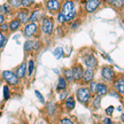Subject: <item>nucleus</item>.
<instances>
[{"label": "nucleus", "instance_id": "f257e3e1", "mask_svg": "<svg viewBox=\"0 0 124 124\" xmlns=\"http://www.w3.org/2000/svg\"><path fill=\"white\" fill-rule=\"evenodd\" d=\"M61 13L65 16L66 21H71L75 14V8L74 3L70 1L66 2L63 6Z\"/></svg>", "mask_w": 124, "mask_h": 124}, {"label": "nucleus", "instance_id": "f03ea898", "mask_svg": "<svg viewBox=\"0 0 124 124\" xmlns=\"http://www.w3.org/2000/svg\"><path fill=\"white\" fill-rule=\"evenodd\" d=\"M3 76L5 80L12 85H15L18 83V78H17V76L16 75H14L13 72H11L9 70L3 71Z\"/></svg>", "mask_w": 124, "mask_h": 124}, {"label": "nucleus", "instance_id": "7ed1b4c3", "mask_svg": "<svg viewBox=\"0 0 124 124\" xmlns=\"http://www.w3.org/2000/svg\"><path fill=\"white\" fill-rule=\"evenodd\" d=\"M77 97L80 102L86 103V102H88L89 97H90V91L87 88L79 89L77 92Z\"/></svg>", "mask_w": 124, "mask_h": 124}, {"label": "nucleus", "instance_id": "20e7f679", "mask_svg": "<svg viewBox=\"0 0 124 124\" xmlns=\"http://www.w3.org/2000/svg\"><path fill=\"white\" fill-rule=\"evenodd\" d=\"M102 75L103 77L106 79L107 80H113V76H114V73H113V70L111 67L106 66L104 68H103L102 70Z\"/></svg>", "mask_w": 124, "mask_h": 124}, {"label": "nucleus", "instance_id": "39448f33", "mask_svg": "<svg viewBox=\"0 0 124 124\" xmlns=\"http://www.w3.org/2000/svg\"><path fill=\"white\" fill-rule=\"evenodd\" d=\"M42 31L46 34H51L53 31V23L49 19H44L42 23Z\"/></svg>", "mask_w": 124, "mask_h": 124}, {"label": "nucleus", "instance_id": "423d86ee", "mask_svg": "<svg viewBox=\"0 0 124 124\" xmlns=\"http://www.w3.org/2000/svg\"><path fill=\"white\" fill-rule=\"evenodd\" d=\"M99 5V2L97 1V0H89L86 3L85 8L88 12H93L97 8Z\"/></svg>", "mask_w": 124, "mask_h": 124}, {"label": "nucleus", "instance_id": "0eeeda50", "mask_svg": "<svg viewBox=\"0 0 124 124\" xmlns=\"http://www.w3.org/2000/svg\"><path fill=\"white\" fill-rule=\"evenodd\" d=\"M36 30H37V25L35 23H30L25 27V31H25L26 36L30 37V36L33 35L34 32L36 31Z\"/></svg>", "mask_w": 124, "mask_h": 124}, {"label": "nucleus", "instance_id": "6e6552de", "mask_svg": "<svg viewBox=\"0 0 124 124\" xmlns=\"http://www.w3.org/2000/svg\"><path fill=\"white\" fill-rule=\"evenodd\" d=\"M85 64L88 67H95L97 65V61L93 55H89L85 58Z\"/></svg>", "mask_w": 124, "mask_h": 124}, {"label": "nucleus", "instance_id": "1a4fd4ad", "mask_svg": "<svg viewBox=\"0 0 124 124\" xmlns=\"http://www.w3.org/2000/svg\"><path fill=\"white\" fill-rule=\"evenodd\" d=\"M73 73H74V77L75 79H81L82 76L84 75V71H83V69H82L81 66H76L74 68L73 70Z\"/></svg>", "mask_w": 124, "mask_h": 124}, {"label": "nucleus", "instance_id": "9d476101", "mask_svg": "<svg viewBox=\"0 0 124 124\" xmlns=\"http://www.w3.org/2000/svg\"><path fill=\"white\" fill-rule=\"evenodd\" d=\"M26 70H27V65L25 62H23L17 70V76L19 78H23L26 74Z\"/></svg>", "mask_w": 124, "mask_h": 124}, {"label": "nucleus", "instance_id": "9b49d317", "mask_svg": "<svg viewBox=\"0 0 124 124\" xmlns=\"http://www.w3.org/2000/svg\"><path fill=\"white\" fill-rule=\"evenodd\" d=\"M47 8L50 10H52V11H55V10L59 9V8H60V3L58 1H55V0H51V1H49L47 3Z\"/></svg>", "mask_w": 124, "mask_h": 124}, {"label": "nucleus", "instance_id": "f8f14e48", "mask_svg": "<svg viewBox=\"0 0 124 124\" xmlns=\"http://www.w3.org/2000/svg\"><path fill=\"white\" fill-rule=\"evenodd\" d=\"M97 93L99 96H102L107 93V87L103 84H98L97 85Z\"/></svg>", "mask_w": 124, "mask_h": 124}, {"label": "nucleus", "instance_id": "ddd939ff", "mask_svg": "<svg viewBox=\"0 0 124 124\" xmlns=\"http://www.w3.org/2000/svg\"><path fill=\"white\" fill-rule=\"evenodd\" d=\"M93 77V70L91 69H89L87 70L85 73H84V75H83V78L85 79V81L88 82V81H90Z\"/></svg>", "mask_w": 124, "mask_h": 124}, {"label": "nucleus", "instance_id": "4468645a", "mask_svg": "<svg viewBox=\"0 0 124 124\" xmlns=\"http://www.w3.org/2000/svg\"><path fill=\"white\" fill-rule=\"evenodd\" d=\"M53 55L56 59H61V58L64 55V51L61 47H57L55 49V51H53Z\"/></svg>", "mask_w": 124, "mask_h": 124}, {"label": "nucleus", "instance_id": "2eb2a0df", "mask_svg": "<svg viewBox=\"0 0 124 124\" xmlns=\"http://www.w3.org/2000/svg\"><path fill=\"white\" fill-rule=\"evenodd\" d=\"M115 86L117 89L121 93H124V81L123 79H119L115 83Z\"/></svg>", "mask_w": 124, "mask_h": 124}, {"label": "nucleus", "instance_id": "dca6fc26", "mask_svg": "<svg viewBox=\"0 0 124 124\" xmlns=\"http://www.w3.org/2000/svg\"><path fill=\"white\" fill-rule=\"evenodd\" d=\"M17 17L22 23H26L27 21V18H28V15H27V13H24V12H20V13H18Z\"/></svg>", "mask_w": 124, "mask_h": 124}, {"label": "nucleus", "instance_id": "f3484780", "mask_svg": "<svg viewBox=\"0 0 124 124\" xmlns=\"http://www.w3.org/2000/svg\"><path fill=\"white\" fill-rule=\"evenodd\" d=\"M75 105V100H74L73 98L72 97L68 98L67 100H66V107L68 108H70V109L74 108Z\"/></svg>", "mask_w": 124, "mask_h": 124}, {"label": "nucleus", "instance_id": "a211bd4d", "mask_svg": "<svg viewBox=\"0 0 124 124\" xmlns=\"http://www.w3.org/2000/svg\"><path fill=\"white\" fill-rule=\"evenodd\" d=\"M20 26V22L18 20H13V22H11L10 23V29L12 31H15L16 29H17Z\"/></svg>", "mask_w": 124, "mask_h": 124}, {"label": "nucleus", "instance_id": "6ab92c4d", "mask_svg": "<svg viewBox=\"0 0 124 124\" xmlns=\"http://www.w3.org/2000/svg\"><path fill=\"white\" fill-rule=\"evenodd\" d=\"M65 76H66V78L69 81H72L74 79H75L73 70H66L65 71Z\"/></svg>", "mask_w": 124, "mask_h": 124}, {"label": "nucleus", "instance_id": "aec40b11", "mask_svg": "<svg viewBox=\"0 0 124 124\" xmlns=\"http://www.w3.org/2000/svg\"><path fill=\"white\" fill-rule=\"evenodd\" d=\"M33 47V42L31 41H26L25 44H24V50L26 51H29L32 49Z\"/></svg>", "mask_w": 124, "mask_h": 124}, {"label": "nucleus", "instance_id": "412c9836", "mask_svg": "<svg viewBox=\"0 0 124 124\" xmlns=\"http://www.w3.org/2000/svg\"><path fill=\"white\" fill-rule=\"evenodd\" d=\"M66 86V83L64 78H60L59 79V83H58V89H64Z\"/></svg>", "mask_w": 124, "mask_h": 124}, {"label": "nucleus", "instance_id": "4be33fe9", "mask_svg": "<svg viewBox=\"0 0 124 124\" xmlns=\"http://www.w3.org/2000/svg\"><path fill=\"white\" fill-rule=\"evenodd\" d=\"M47 109H48V113H49V114H51V115L54 114L55 110V108L54 103H49V104H48V106H47Z\"/></svg>", "mask_w": 124, "mask_h": 124}, {"label": "nucleus", "instance_id": "5701e85b", "mask_svg": "<svg viewBox=\"0 0 124 124\" xmlns=\"http://www.w3.org/2000/svg\"><path fill=\"white\" fill-rule=\"evenodd\" d=\"M3 97L5 99H8L10 97V91L8 86H4L3 87Z\"/></svg>", "mask_w": 124, "mask_h": 124}, {"label": "nucleus", "instance_id": "b1692460", "mask_svg": "<svg viewBox=\"0 0 124 124\" xmlns=\"http://www.w3.org/2000/svg\"><path fill=\"white\" fill-rule=\"evenodd\" d=\"M39 17V11H35L33 12V13L31 14V17H30V21L33 22V21H36Z\"/></svg>", "mask_w": 124, "mask_h": 124}, {"label": "nucleus", "instance_id": "393cba45", "mask_svg": "<svg viewBox=\"0 0 124 124\" xmlns=\"http://www.w3.org/2000/svg\"><path fill=\"white\" fill-rule=\"evenodd\" d=\"M33 70H34V62H33V61L31 60V61H29V67H28V72H29L28 75H31V74H32Z\"/></svg>", "mask_w": 124, "mask_h": 124}, {"label": "nucleus", "instance_id": "a878e982", "mask_svg": "<svg viewBox=\"0 0 124 124\" xmlns=\"http://www.w3.org/2000/svg\"><path fill=\"white\" fill-rule=\"evenodd\" d=\"M35 93H36V96H37V99H38V100L41 101L42 103H45V101H44V98H43V96H42V94H41V93H40L39 91L36 90V91H35Z\"/></svg>", "mask_w": 124, "mask_h": 124}, {"label": "nucleus", "instance_id": "bb28decb", "mask_svg": "<svg viewBox=\"0 0 124 124\" xmlns=\"http://www.w3.org/2000/svg\"><path fill=\"white\" fill-rule=\"evenodd\" d=\"M113 110H114V107H113V106H110V107H108V108H106L105 112L108 115H111L112 113H113Z\"/></svg>", "mask_w": 124, "mask_h": 124}, {"label": "nucleus", "instance_id": "cd10ccee", "mask_svg": "<svg viewBox=\"0 0 124 124\" xmlns=\"http://www.w3.org/2000/svg\"><path fill=\"white\" fill-rule=\"evenodd\" d=\"M11 4L14 7H18L22 4V1H17V0H13L11 1Z\"/></svg>", "mask_w": 124, "mask_h": 124}, {"label": "nucleus", "instance_id": "c85d7f7f", "mask_svg": "<svg viewBox=\"0 0 124 124\" xmlns=\"http://www.w3.org/2000/svg\"><path fill=\"white\" fill-rule=\"evenodd\" d=\"M93 105H94L95 108H99L100 107V97H98L97 99L94 100V103H93Z\"/></svg>", "mask_w": 124, "mask_h": 124}, {"label": "nucleus", "instance_id": "c756f323", "mask_svg": "<svg viewBox=\"0 0 124 124\" xmlns=\"http://www.w3.org/2000/svg\"><path fill=\"white\" fill-rule=\"evenodd\" d=\"M4 41H5V37H4V36H3L2 33H0V48L3 47V44H4Z\"/></svg>", "mask_w": 124, "mask_h": 124}, {"label": "nucleus", "instance_id": "7c9ffc66", "mask_svg": "<svg viewBox=\"0 0 124 124\" xmlns=\"http://www.w3.org/2000/svg\"><path fill=\"white\" fill-rule=\"evenodd\" d=\"M58 21H59L61 23H64V22L65 21V16H64L63 14H62V13H60V14L58 15Z\"/></svg>", "mask_w": 124, "mask_h": 124}, {"label": "nucleus", "instance_id": "2f4dec72", "mask_svg": "<svg viewBox=\"0 0 124 124\" xmlns=\"http://www.w3.org/2000/svg\"><path fill=\"white\" fill-rule=\"evenodd\" d=\"M31 3H32V1H31V0H23V1H22V4L25 6V7L29 6Z\"/></svg>", "mask_w": 124, "mask_h": 124}, {"label": "nucleus", "instance_id": "473e14b6", "mask_svg": "<svg viewBox=\"0 0 124 124\" xmlns=\"http://www.w3.org/2000/svg\"><path fill=\"white\" fill-rule=\"evenodd\" d=\"M3 9H4L5 13H8L9 12H10V7H9V5L8 4V3L4 4V5H3Z\"/></svg>", "mask_w": 124, "mask_h": 124}, {"label": "nucleus", "instance_id": "72a5a7b5", "mask_svg": "<svg viewBox=\"0 0 124 124\" xmlns=\"http://www.w3.org/2000/svg\"><path fill=\"white\" fill-rule=\"evenodd\" d=\"M61 124H73V123H72L70 119L65 118V119H63L61 121Z\"/></svg>", "mask_w": 124, "mask_h": 124}, {"label": "nucleus", "instance_id": "f704fd0d", "mask_svg": "<svg viewBox=\"0 0 124 124\" xmlns=\"http://www.w3.org/2000/svg\"><path fill=\"white\" fill-rule=\"evenodd\" d=\"M90 86H91L92 91H93V92L97 91V84H96V83H91Z\"/></svg>", "mask_w": 124, "mask_h": 124}, {"label": "nucleus", "instance_id": "c9c22d12", "mask_svg": "<svg viewBox=\"0 0 124 124\" xmlns=\"http://www.w3.org/2000/svg\"><path fill=\"white\" fill-rule=\"evenodd\" d=\"M0 29H1L2 31H7V30H8V25H7V24H3V25L1 26Z\"/></svg>", "mask_w": 124, "mask_h": 124}, {"label": "nucleus", "instance_id": "e433bc0d", "mask_svg": "<svg viewBox=\"0 0 124 124\" xmlns=\"http://www.w3.org/2000/svg\"><path fill=\"white\" fill-rule=\"evenodd\" d=\"M104 122H105V124H113L109 118H105L104 119Z\"/></svg>", "mask_w": 124, "mask_h": 124}, {"label": "nucleus", "instance_id": "4c0bfd02", "mask_svg": "<svg viewBox=\"0 0 124 124\" xmlns=\"http://www.w3.org/2000/svg\"><path fill=\"white\" fill-rule=\"evenodd\" d=\"M66 96H67V93H66V92H65V93H62L61 95V99H63L64 98H65Z\"/></svg>", "mask_w": 124, "mask_h": 124}, {"label": "nucleus", "instance_id": "58836bf2", "mask_svg": "<svg viewBox=\"0 0 124 124\" xmlns=\"http://www.w3.org/2000/svg\"><path fill=\"white\" fill-rule=\"evenodd\" d=\"M3 21H4V17H3V15L0 14V24H2L3 23Z\"/></svg>", "mask_w": 124, "mask_h": 124}, {"label": "nucleus", "instance_id": "ea45409f", "mask_svg": "<svg viewBox=\"0 0 124 124\" xmlns=\"http://www.w3.org/2000/svg\"><path fill=\"white\" fill-rule=\"evenodd\" d=\"M121 118H122V120L124 122V114H122V116H121Z\"/></svg>", "mask_w": 124, "mask_h": 124}]
</instances>
